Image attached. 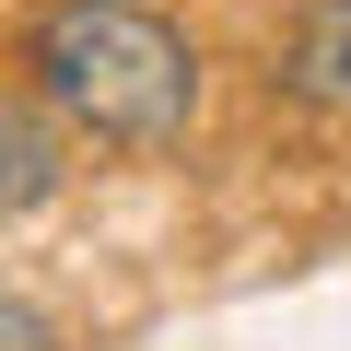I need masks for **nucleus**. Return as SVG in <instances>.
Instances as JSON below:
<instances>
[{"mask_svg":"<svg viewBox=\"0 0 351 351\" xmlns=\"http://www.w3.org/2000/svg\"><path fill=\"white\" fill-rule=\"evenodd\" d=\"M24 71L47 94V117H71L106 152H164L199 117V47L152 0H59L24 36Z\"/></svg>","mask_w":351,"mask_h":351,"instance_id":"nucleus-1","label":"nucleus"},{"mask_svg":"<svg viewBox=\"0 0 351 351\" xmlns=\"http://www.w3.org/2000/svg\"><path fill=\"white\" fill-rule=\"evenodd\" d=\"M281 94L316 117H351V0H304V24L281 47Z\"/></svg>","mask_w":351,"mask_h":351,"instance_id":"nucleus-2","label":"nucleus"},{"mask_svg":"<svg viewBox=\"0 0 351 351\" xmlns=\"http://www.w3.org/2000/svg\"><path fill=\"white\" fill-rule=\"evenodd\" d=\"M36 199H59V129L0 106V211H36Z\"/></svg>","mask_w":351,"mask_h":351,"instance_id":"nucleus-3","label":"nucleus"},{"mask_svg":"<svg viewBox=\"0 0 351 351\" xmlns=\"http://www.w3.org/2000/svg\"><path fill=\"white\" fill-rule=\"evenodd\" d=\"M0 351H59V328H47L36 304H12V293H0Z\"/></svg>","mask_w":351,"mask_h":351,"instance_id":"nucleus-4","label":"nucleus"}]
</instances>
